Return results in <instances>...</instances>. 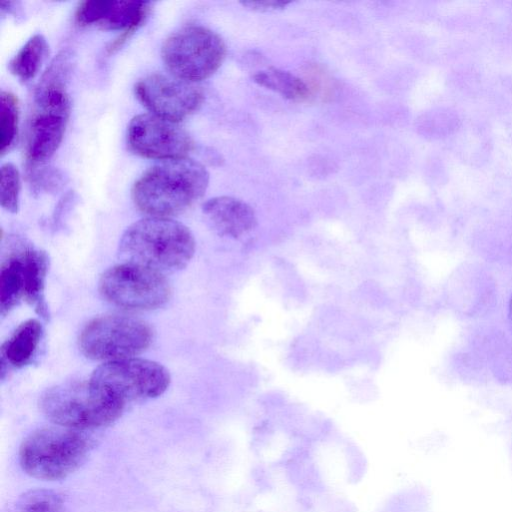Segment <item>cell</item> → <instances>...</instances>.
Here are the masks:
<instances>
[{"mask_svg":"<svg viewBox=\"0 0 512 512\" xmlns=\"http://www.w3.org/2000/svg\"><path fill=\"white\" fill-rule=\"evenodd\" d=\"M0 153L4 155L15 143L18 132L19 104L17 97L8 91L1 92Z\"/></svg>","mask_w":512,"mask_h":512,"instance_id":"obj_19","label":"cell"},{"mask_svg":"<svg viewBox=\"0 0 512 512\" xmlns=\"http://www.w3.org/2000/svg\"><path fill=\"white\" fill-rule=\"evenodd\" d=\"M23 299L21 261L17 251L5 259L0 271V310L6 315Z\"/></svg>","mask_w":512,"mask_h":512,"instance_id":"obj_18","label":"cell"},{"mask_svg":"<svg viewBox=\"0 0 512 512\" xmlns=\"http://www.w3.org/2000/svg\"><path fill=\"white\" fill-rule=\"evenodd\" d=\"M149 9L148 2L90 0L79 4L75 19L81 26L93 25L108 30H123L122 35L108 48L112 53L139 28Z\"/></svg>","mask_w":512,"mask_h":512,"instance_id":"obj_12","label":"cell"},{"mask_svg":"<svg viewBox=\"0 0 512 512\" xmlns=\"http://www.w3.org/2000/svg\"><path fill=\"white\" fill-rule=\"evenodd\" d=\"M194 252L192 232L170 218L141 219L125 230L119 243V255L125 262L161 273L186 267Z\"/></svg>","mask_w":512,"mask_h":512,"instance_id":"obj_2","label":"cell"},{"mask_svg":"<svg viewBox=\"0 0 512 512\" xmlns=\"http://www.w3.org/2000/svg\"><path fill=\"white\" fill-rule=\"evenodd\" d=\"M27 176L32 190L36 193L57 191L64 184V176L54 167L42 164H29Z\"/></svg>","mask_w":512,"mask_h":512,"instance_id":"obj_21","label":"cell"},{"mask_svg":"<svg viewBox=\"0 0 512 512\" xmlns=\"http://www.w3.org/2000/svg\"><path fill=\"white\" fill-rule=\"evenodd\" d=\"M20 175L12 163L1 166V206L6 211L16 213L19 208Z\"/></svg>","mask_w":512,"mask_h":512,"instance_id":"obj_22","label":"cell"},{"mask_svg":"<svg viewBox=\"0 0 512 512\" xmlns=\"http://www.w3.org/2000/svg\"><path fill=\"white\" fill-rule=\"evenodd\" d=\"M134 89L151 114L177 123L197 111L204 100V93L196 83L160 73L142 78Z\"/></svg>","mask_w":512,"mask_h":512,"instance_id":"obj_10","label":"cell"},{"mask_svg":"<svg viewBox=\"0 0 512 512\" xmlns=\"http://www.w3.org/2000/svg\"><path fill=\"white\" fill-rule=\"evenodd\" d=\"M98 286L104 299L129 310L157 309L164 306L172 294L163 273L129 262L104 271Z\"/></svg>","mask_w":512,"mask_h":512,"instance_id":"obj_8","label":"cell"},{"mask_svg":"<svg viewBox=\"0 0 512 512\" xmlns=\"http://www.w3.org/2000/svg\"><path fill=\"white\" fill-rule=\"evenodd\" d=\"M21 261L23 299L44 319L49 317L44 289L48 271V257L44 251L32 247L17 250Z\"/></svg>","mask_w":512,"mask_h":512,"instance_id":"obj_14","label":"cell"},{"mask_svg":"<svg viewBox=\"0 0 512 512\" xmlns=\"http://www.w3.org/2000/svg\"><path fill=\"white\" fill-rule=\"evenodd\" d=\"M227 54L224 40L201 25H187L169 35L161 56L170 75L197 83L212 76Z\"/></svg>","mask_w":512,"mask_h":512,"instance_id":"obj_6","label":"cell"},{"mask_svg":"<svg viewBox=\"0 0 512 512\" xmlns=\"http://www.w3.org/2000/svg\"><path fill=\"white\" fill-rule=\"evenodd\" d=\"M57 426L85 430L104 427L123 413L125 403L88 381H69L46 390L39 401Z\"/></svg>","mask_w":512,"mask_h":512,"instance_id":"obj_4","label":"cell"},{"mask_svg":"<svg viewBox=\"0 0 512 512\" xmlns=\"http://www.w3.org/2000/svg\"><path fill=\"white\" fill-rule=\"evenodd\" d=\"M71 66L55 59L42 75L27 132L29 164L45 163L60 146L70 114L67 81Z\"/></svg>","mask_w":512,"mask_h":512,"instance_id":"obj_3","label":"cell"},{"mask_svg":"<svg viewBox=\"0 0 512 512\" xmlns=\"http://www.w3.org/2000/svg\"><path fill=\"white\" fill-rule=\"evenodd\" d=\"M92 447V439L81 430L62 426L41 428L21 443L19 463L31 477L60 480L85 462Z\"/></svg>","mask_w":512,"mask_h":512,"instance_id":"obj_5","label":"cell"},{"mask_svg":"<svg viewBox=\"0 0 512 512\" xmlns=\"http://www.w3.org/2000/svg\"><path fill=\"white\" fill-rule=\"evenodd\" d=\"M42 337V325L36 319L22 322L1 346V364L16 368L28 365Z\"/></svg>","mask_w":512,"mask_h":512,"instance_id":"obj_15","label":"cell"},{"mask_svg":"<svg viewBox=\"0 0 512 512\" xmlns=\"http://www.w3.org/2000/svg\"><path fill=\"white\" fill-rule=\"evenodd\" d=\"M153 331L145 321L128 315L109 314L86 324L79 347L89 359L114 361L133 358L152 343Z\"/></svg>","mask_w":512,"mask_h":512,"instance_id":"obj_7","label":"cell"},{"mask_svg":"<svg viewBox=\"0 0 512 512\" xmlns=\"http://www.w3.org/2000/svg\"><path fill=\"white\" fill-rule=\"evenodd\" d=\"M89 380L126 404L162 395L168 389L171 377L163 365L133 357L103 363L93 371Z\"/></svg>","mask_w":512,"mask_h":512,"instance_id":"obj_9","label":"cell"},{"mask_svg":"<svg viewBox=\"0 0 512 512\" xmlns=\"http://www.w3.org/2000/svg\"><path fill=\"white\" fill-rule=\"evenodd\" d=\"M243 7L255 12H274L285 9L291 1L283 0H245L240 2Z\"/></svg>","mask_w":512,"mask_h":512,"instance_id":"obj_23","label":"cell"},{"mask_svg":"<svg viewBox=\"0 0 512 512\" xmlns=\"http://www.w3.org/2000/svg\"><path fill=\"white\" fill-rule=\"evenodd\" d=\"M508 315H509L510 322L512 324V296L509 301Z\"/></svg>","mask_w":512,"mask_h":512,"instance_id":"obj_24","label":"cell"},{"mask_svg":"<svg viewBox=\"0 0 512 512\" xmlns=\"http://www.w3.org/2000/svg\"><path fill=\"white\" fill-rule=\"evenodd\" d=\"M252 79L259 86L274 91L288 100L303 101L310 95L309 87L302 79L274 67L255 72Z\"/></svg>","mask_w":512,"mask_h":512,"instance_id":"obj_16","label":"cell"},{"mask_svg":"<svg viewBox=\"0 0 512 512\" xmlns=\"http://www.w3.org/2000/svg\"><path fill=\"white\" fill-rule=\"evenodd\" d=\"M208 184L206 168L185 157L150 167L135 181L131 195L141 212L150 217L170 218L200 199Z\"/></svg>","mask_w":512,"mask_h":512,"instance_id":"obj_1","label":"cell"},{"mask_svg":"<svg viewBox=\"0 0 512 512\" xmlns=\"http://www.w3.org/2000/svg\"><path fill=\"white\" fill-rule=\"evenodd\" d=\"M49 46L42 34H35L19 49L9 62L11 73L22 81L36 76L47 58Z\"/></svg>","mask_w":512,"mask_h":512,"instance_id":"obj_17","label":"cell"},{"mask_svg":"<svg viewBox=\"0 0 512 512\" xmlns=\"http://www.w3.org/2000/svg\"><path fill=\"white\" fill-rule=\"evenodd\" d=\"M127 142L134 153L161 161L185 158L193 146L191 137L177 122L154 114L132 118Z\"/></svg>","mask_w":512,"mask_h":512,"instance_id":"obj_11","label":"cell"},{"mask_svg":"<svg viewBox=\"0 0 512 512\" xmlns=\"http://www.w3.org/2000/svg\"><path fill=\"white\" fill-rule=\"evenodd\" d=\"M63 499L56 492L34 489L22 494L16 502L17 512H64Z\"/></svg>","mask_w":512,"mask_h":512,"instance_id":"obj_20","label":"cell"},{"mask_svg":"<svg viewBox=\"0 0 512 512\" xmlns=\"http://www.w3.org/2000/svg\"><path fill=\"white\" fill-rule=\"evenodd\" d=\"M202 210L212 228L223 236L238 238L256 225L252 207L234 197L211 198L203 204Z\"/></svg>","mask_w":512,"mask_h":512,"instance_id":"obj_13","label":"cell"}]
</instances>
